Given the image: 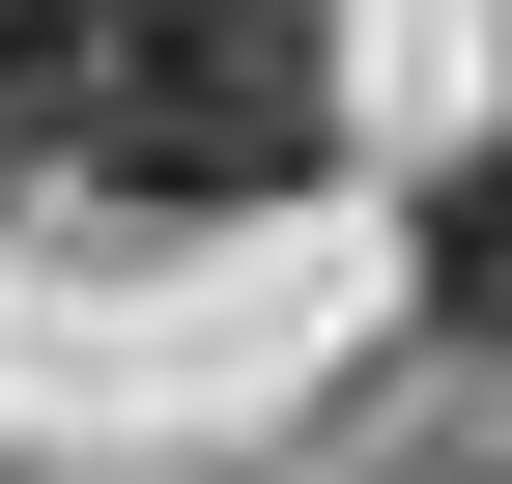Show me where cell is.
<instances>
[{
    "label": "cell",
    "instance_id": "6da1fadb",
    "mask_svg": "<svg viewBox=\"0 0 512 484\" xmlns=\"http://www.w3.org/2000/svg\"><path fill=\"white\" fill-rule=\"evenodd\" d=\"M0 86H29V143H86L171 228H228V200L313 171V57L256 0H0Z\"/></svg>",
    "mask_w": 512,
    "mask_h": 484
},
{
    "label": "cell",
    "instance_id": "7a4b0ae2",
    "mask_svg": "<svg viewBox=\"0 0 512 484\" xmlns=\"http://www.w3.org/2000/svg\"><path fill=\"white\" fill-rule=\"evenodd\" d=\"M427 342H512V143L427 171Z\"/></svg>",
    "mask_w": 512,
    "mask_h": 484
},
{
    "label": "cell",
    "instance_id": "3957f363",
    "mask_svg": "<svg viewBox=\"0 0 512 484\" xmlns=\"http://www.w3.org/2000/svg\"><path fill=\"white\" fill-rule=\"evenodd\" d=\"M0 171H29V86H0Z\"/></svg>",
    "mask_w": 512,
    "mask_h": 484
}]
</instances>
